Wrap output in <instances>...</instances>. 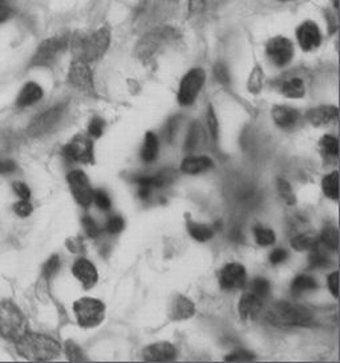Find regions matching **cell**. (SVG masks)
<instances>
[{
  "mask_svg": "<svg viewBox=\"0 0 340 363\" xmlns=\"http://www.w3.org/2000/svg\"><path fill=\"white\" fill-rule=\"evenodd\" d=\"M83 225H84L85 232H86V235H89V237H97V235H100V229H98V226L96 225L95 221L91 218V217H84L83 218Z\"/></svg>",
  "mask_w": 340,
  "mask_h": 363,
  "instance_id": "obj_45",
  "label": "cell"
},
{
  "mask_svg": "<svg viewBox=\"0 0 340 363\" xmlns=\"http://www.w3.org/2000/svg\"><path fill=\"white\" fill-rule=\"evenodd\" d=\"M266 52L276 67H285L294 56V47L285 36H276L266 45Z\"/></svg>",
  "mask_w": 340,
  "mask_h": 363,
  "instance_id": "obj_12",
  "label": "cell"
},
{
  "mask_svg": "<svg viewBox=\"0 0 340 363\" xmlns=\"http://www.w3.org/2000/svg\"><path fill=\"white\" fill-rule=\"evenodd\" d=\"M72 272H74V277L81 282V285L85 289L94 288L98 281V273L96 270L95 265L85 258L77 259L74 262Z\"/></svg>",
  "mask_w": 340,
  "mask_h": 363,
  "instance_id": "obj_18",
  "label": "cell"
},
{
  "mask_svg": "<svg viewBox=\"0 0 340 363\" xmlns=\"http://www.w3.org/2000/svg\"><path fill=\"white\" fill-rule=\"evenodd\" d=\"M32 209L33 208H32L31 203H28L27 200H23L21 203H15V206H13L15 213L21 216V217H28L32 213Z\"/></svg>",
  "mask_w": 340,
  "mask_h": 363,
  "instance_id": "obj_48",
  "label": "cell"
},
{
  "mask_svg": "<svg viewBox=\"0 0 340 363\" xmlns=\"http://www.w3.org/2000/svg\"><path fill=\"white\" fill-rule=\"evenodd\" d=\"M317 288V282L315 279L306 274H302V276H298L293 284H291V293L294 296H300L302 293L308 291V290H314Z\"/></svg>",
  "mask_w": 340,
  "mask_h": 363,
  "instance_id": "obj_30",
  "label": "cell"
},
{
  "mask_svg": "<svg viewBox=\"0 0 340 363\" xmlns=\"http://www.w3.org/2000/svg\"><path fill=\"white\" fill-rule=\"evenodd\" d=\"M142 357L147 362H170L177 357L176 347L168 342H159L144 349Z\"/></svg>",
  "mask_w": 340,
  "mask_h": 363,
  "instance_id": "obj_17",
  "label": "cell"
},
{
  "mask_svg": "<svg viewBox=\"0 0 340 363\" xmlns=\"http://www.w3.org/2000/svg\"><path fill=\"white\" fill-rule=\"evenodd\" d=\"M267 318L273 325L280 328H306L314 320L311 311L305 306L285 301L273 305L268 310Z\"/></svg>",
  "mask_w": 340,
  "mask_h": 363,
  "instance_id": "obj_3",
  "label": "cell"
},
{
  "mask_svg": "<svg viewBox=\"0 0 340 363\" xmlns=\"http://www.w3.org/2000/svg\"><path fill=\"white\" fill-rule=\"evenodd\" d=\"M327 284H329V291L334 294L335 298H338L339 297V273L335 272L329 274Z\"/></svg>",
  "mask_w": 340,
  "mask_h": 363,
  "instance_id": "obj_49",
  "label": "cell"
},
{
  "mask_svg": "<svg viewBox=\"0 0 340 363\" xmlns=\"http://www.w3.org/2000/svg\"><path fill=\"white\" fill-rule=\"evenodd\" d=\"M265 299L256 297L253 293H244L242 298L239 301V315L242 320H250L254 318L255 315L264 308Z\"/></svg>",
  "mask_w": 340,
  "mask_h": 363,
  "instance_id": "obj_20",
  "label": "cell"
},
{
  "mask_svg": "<svg viewBox=\"0 0 340 363\" xmlns=\"http://www.w3.org/2000/svg\"><path fill=\"white\" fill-rule=\"evenodd\" d=\"M177 0H142L138 4L135 26L138 30H149L166 21L174 11Z\"/></svg>",
  "mask_w": 340,
  "mask_h": 363,
  "instance_id": "obj_4",
  "label": "cell"
},
{
  "mask_svg": "<svg viewBox=\"0 0 340 363\" xmlns=\"http://www.w3.org/2000/svg\"><path fill=\"white\" fill-rule=\"evenodd\" d=\"M299 45L303 51H312L322 44V33L318 24L314 22H305L297 30Z\"/></svg>",
  "mask_w": 340,
  "mask_h": 363,
  "instance_id": "obj_16",
  "label": "cell"
},
{
  "mask_svg": "<svg viewBox=\"0 0 340 363\" xmlns=\"http://www.w3.org/2000/svg\"><path fill=\"white\" fill-rule=\"evenodd\" d=\"M318 237L310 235H299L291 240V246L297 252H306V250H315L319 246Z\"/></svg>",
  "mask_w": 340,
  "mask_h": 363,
  "instance_id": "obj_29",
  "label": "cell"
},
{
  "mask_svg": "<svg viewBox=\"0 0 340 363\" xmlns=\"http://www.w3.org/2000/svg\"><path fill=\"white\" fill-rule=\"evenodd\" d=\"M63 112L64 106H56V107L42 112V115H39L32 120L31 124L28 127V135L32 138H36V136H42L44 133L50 132L60 121V118L63 116Z\"/></svg>",
  "mask_w": 340,
  "mask_h": 363,
  "instance_id": "obj_13",
  "label": "cell"
},
{
  "mask_svg": "<svg viewBox=\"0 0 340 363\" xmlns=\"http://www.w3.org/2000/svg\"><path fill=\"white\" fill-rule=\"evenodd\" d=\"M220 285L223 290H238V289L244 288L246 284V270L241 264H227L222 267V270L220 272Z\"/></svg>",
  "mask_w": 340,
  "mask_h": 363,
  "instance_id": "obj_15",
  "label": "cell"
},
{
  "mask_svg": "<svg viewBox=\"0 0 340 363\" xmlns=\"http://www.w3.org/2000/svg\"><path fill=\"white\" fill-rule=\"evenodd\" d=\"M63 155L69 160L92 164L95 160L94 143L85 136H76L63 148Z\"/></svg>",
  "mask_w": 340,
  "mask_h": 363,
  "instance_id": "obj_10",
  "label": "cell"
},
{
  "mask_svg": "<svg viewBox=\"0 0 340 363\" xmlns=\"http://www.w3.org/2000/svg\"><path fill=\"white\" fill-rule=\"evenodd\" d=\"M188 230L191 233V237L200 242H206L214 235V230L212 228L206 226V225L197 224V223H189L188 224Z\"/></svg>",
  "mask_w": 340,
  "mask_h": 363,
  "instance_id": "obj_31",
  "label": "cell"
},
{
  "mask_svg": "<svg viewBox=\"0 0 340 363\" xmlns=\"http://www.w3.org/2000/svg\"><path fill=\"white\" fill-rule=\"evenodd\" d=\"M11 16H12V10L10 7H7L6 4H1L0 6V24L7 22Z\"/></svg>",
  "mask_w": 340,
  "mask_h": 363,
  "instance_id": "obj_53",
  "label": "cell"
},
{
  "mask_svg": "<svg viewBox=\"0 0 340 363\" xmlns=\"http://www.w3.org/2000/svg\"><path fill=\"white\" fill-rule=\"evenodd\" d=\"M74 310L79 325L84 329L98 326L106 317V306L98 299L80 298L74 302Z\"/></svg>",
  "mask_w": 340,
  "mask_h": 363,
  "instance_id": "obj_7",
  "label": "cell"
},
{
  "mask_svg": "<svg viewBox=\"0 0 340 363\" xmlns=\"http://www.w3.org/2000/svg\"><path fill=\"white\" fill-rule=\"evenodd\" d=\"M28 331V322L13 303L0 302V335L4 340L16 342Z\"/></svg>",
  "mask_w": 340,
  "mask_h": 363,
  "instance_id": "obj_5",
  "label": "cell"
},
{
  "mask_svg": "<svg viewBox=\"0 0 340 363\" xmlns=\"http://www.w3.org/2000/svg\"><path fill=\"white\" fill-rule=\"evenodd\" d=\"M106 128V121L103 118H95L91 123H89V127H88V132L92 138L98 139L101 135H103V130Z\"/></svg>",
  "mask_w": 340,
  "mask_h": 363,
  "instance_id": "obj_40",
  "label": "cell"
},
{
  "mask_svg": "<svg viewBox=\"0 0 340 363\" xmlns=\"http://www.w3.org/2000/svg\"><path fill=\"white\" fill-rule=\"evenodd\" d=\"M69 44L68 35H56L44 40L36 50L32 57L31 65L33 67H48L52 65L59 56L63 54Z\"/></svg>",
  "mask_w": 340,
  "mask_h": 363,
  "instance_id": "obj_8",
  "label": "cell"
},
{
  "mask_svg": "<svg viewBox=\"0 0 340 363\" xmlns=\"http://www.w3.org/2000/svg\"><path fill=\"white\" fill-rule=\"evenodd\" d=\"M307 118L312 125H317V127L327 125V124L338 121L339 111H338V108L332 107V106L331 107L326 106V107L314 108V109L308 111Z\"/></svg>",
  "mask_w": 340,
  "mask_h": 363,
  "instance_id": "obj_19",
  "label": "cell"
},
{
  "mask_svg": "<svg viewBox=\"0 0 340 363\" xmlns=\"http://www.w3.org/2000/svg\"><path fill=\"white\" fill-rule=\"evenodd\" d=\"M194 313H196V306L191 299L186 297H178L176 299L173 306V320H188L194 315Z\"/></svg>",
  "mask_w": 340,
  "mask_h": 363,
  "instance_id": "obj_24",
  "label": "cell"
},
{
  "mask_svg": "<svg viewBox=\"0 0 340 363\" xmlns=\"http://www.w3.org/2000/svg\"><path fill=\"white\" fill-rule=\"evenodd\" d=\"M68 80L72 86L77 89L83 91L85 94H94L95 86H94V76L88 63L81 60H74L68 74Z\"/></svg>",
  "mask_w": 340,
  "mask_h": 363,
  "instance_id": "obj_14",
  "label": "cell"
},
{
  "mask_svg": "<svg viewBox=\"0 0 340 363\" xmlns=\"http://www.w3.org/2000/svg\"><path fill=\"white\" fill-rule=\"evenodd\" d=\"M71 192L74 194V200L79 205L88 208L92 203L94 189L89 184V180L83 171L71 172L67 177Z\"/></svg>",
  "mask_w": 340,
  "mask_h": 363,
  "instance_id": "obj_11",
  "label": "cell"
},
{
  "mask_svg": "<svg viewBox=\"0 0 340 363\" xmlns=\"http://www.w3.org/2000/svg\"><path fill=\"white\" fill-rule=\"evenodd\" d=\"M12 188H13L15 193L21 197V200H28L31 197V191H30V188L24 182H13Z\"/></svg>",
  "mask_w": 340,
  "mask_h": 363,
  "instance_id": "obj_46",
  "label": "cell"
},
{
  "mask_svg": "<svg viewBox=\"0 0 340 363\" xmlns=\"http://www.w3.org/2000/svg\"><path fill=\"white\" fill-rule=\"evenodd\" d=\"M225 359L227 362H251V361H254L255 355L250 352H246V350H238V352H234L233 354L227 355Z\"/></svg>",
  "mask_w": 340,
  "mask_h": 363,
  "instance_id": "obj_38",
  "label": "cell"
},
{
  "mask_svg": "<svg viewBox=\"0 0 340 363\" xmlns=\"http://www.w3.org/2000/svg\"><path fill=\"white\" fill-rule=\"evenodd\" d=\"M210 168H212V159L206 156L186 157L181 164V171L186 174H197V173L208 171Z\"/></svg>",
  "mask_w": 340,
  "mask_h": 363,
  "instance_id": "obj_22",
  "label": "cell"
},
{
  "mask_svg": "<svg viewBox=\"0 0 340 363\" xmlns=\"http://www.w3.org/2000/svg\"><path fill=\"white\" fill-rule=\"evenodd\" d=\"M180 38L181 33L173 27H156L150 30L147 35H144V38L138 42V55L140 57L149 59L168 44L178 42Z\"/></svg>",
  "mask_w": 340,
  "mask_h": 363,
  "instance_id": "obj_6",
  "label": "cell"
},
{
  "mask_svg": "<svg viewBox=\"0 0 340 363\" xmlns=\"http://www.w3.org/2000/svg\"><path fill=\"white\" fill-rule=\"evenodd\" d=\"M254 235L258 245L268 246L273 245L276 242V235L270 229H266L262 226H256L254 229Z\"/></svg>",
  "mask_w": 340,
  "mask_h": 363,
  "instance_id": "obj_33",
  "label": "cell"
},
{
  "mask_svg": "<svg viewBox=\"0 0 340 363\" xmlns=\"http://www.w3.org/2000/svg\"><path fill=\"white\" fill-rule=\"evenodd\" d=\"M65 354H67V357L71 362H84V361H86V357L74 342L68 341L65 343Z\"/></svg>",
  "mask_w": 340,
  "mask_h": 363,
  "instance_id": "obj_36",
  "label": "cell"
},
{
  "mask_svg": "<svg viewBox=\"0 0 340 363\" xmlns=\"http://www.w3.org/2000/svg\"><path fill=\"white\" fill-rule=\"evenodd\" d=\"M319 240L324 245L329 246V249H334V250L339 249V232L334 226H327L326 229H323Z\"/></svg>",
  "mask_w": 340,
  "mask_h": 363,
  "instance_id": "obj_32",
  "label": "cell"
},
{
  "mask_svg": "<svg viewBox=\"0 0 340 363\" xmlns=\"http://www.w3.org/2000/svg\"><path fill=\"white\" fill-rule=\"evenodd\" d=\"M42 97V86H38L36 83H28L23 86L18 100H16V104H18V107L21 108L30 107L32 104L38 103Z\"/></svg>",
  "mask_w": 340,
  "mask_h": 363,
  "instance_id": "obj_23",
  "label": "cell"
},
{
  "mask_svg": "<svg viewBox=\"0 0 340 363\" xmlns=\"http://www.w3.org/2000/svg\"><path fill=\"white\" fill-rule=\"evenodd\" d=\"M287 257H288V253H287L285 249H276V250L270 255V262H271L273 265H279V264H282V262L286 261Z\"/></svg>",
  "mask_w": 340,
  "mask_h": 363,
  "instance_id": "obj_50",
  "label": "cell"
},
{
  "mask_svg": "<svg viewBox=\"0 0 340 363\" xmlns=\"http://www.w3.org/2000/svg\"><path fill=\"white\" fill-rule=\"evenodd\" d=\"M197 141H198V133H197V128H193V127H191V133H189L188 140H186V148H188V150L194 148V147H196V144H197Z\"/></svg>",
  "mask_w": 340,
  "mask_h": 363,
  "instance_id": "obj_52",
  "label": "cell"
},
{
  "mask_svg": "<svg viewBox=\"0 0 340 363\" xmlns=\"http://www.w3.org/2000/svg\"><path fill=\"white\" fill-rule=\"evenodd\" d=\"M223 0H188L191 15H206L215 11Z\"/></svg>",
  "mask_w": 340,
  "mask_h": 363,
  "instance_id": "obj_25",
  "label": "cell"
},
{
  "mask_svg": "<svg viewBox=\"0 0 340 363\" xmlns=\"http://www.w3.org/2000/svg\"><path fill=\"white\" fill-rule=\"evenodd\" d=\"M92 203H95L101 211H108L110 208V199L104 191L98 189L94 191V197H92Z\"/></svg>",
  "mask_w": 340,
  "mask_h": 363,
  "instance_id": "obj_39",
  "label": "cell"
},
{
  "mask_svg": "<svg viewBox=\"0 0 340 363\" xmlns=\"http://www.w3.org/2000/svg\"><path fill=\"white\" fill-rule=\"evenodd\" d=\"M283 1H286V0H283Z\"/></svg>",
  "mask_w": 340,
  "mask_h": 363,
  "instance_id": "obj_55",
  "label": "cell"
},
{
  "mask_svg": "<svg viewBox=\"0 0 340 363\" xmlns=\"http://www.w3.org/2000/svg\"><path fill=\"white\" fill-rule=\"evenodd\" d=\"M59 267H60V259H59V257L52 256L47 261V264L44 265L42 273H44L45 277L51 278L53 274L59 270Z\"/></svg>",
  "mask_w": 340,
  "mask_h": 363,
  "instance_id": "obj_43",
  "label": "cell"
},
{
  "mask_svg": "<svg viewBox=\"0 0 340 363\" xmlns=\"http://www.w3.org/2000/svg\"><path fill=\"white\" fill-rule=\"evenodd\" d=\"M320 147L329 156H338L339 155V141L335 136L326 135L320 140Z\"/></svg>",
  "mask_w": 340,
  "mask_h": 363,
  "instance_id": "obj_35",
  "label": "cell"
},
{
  "mask_svg": "<svg viewBox=\"0 0 340 363\" xmlns=\"http://www.w3.org/2000/svg\"><path fill=\"white\" fill-rule=\"evenodd\" d=\"M271 115L276 125L283 129L293 128L299 120V112L297 109L286 106H276L273 108Z\"/></svg>",
  "mask_w": 340,
  "mask_h": 363,
  "instance_id": "obj_21",
  "label": "cell"
},
{
  "mask_svg": "<svg viewBox=\"0 0 340 363\" xmlns=\"http://www.w3.org/2000/svg\"><path fill=\"white\" fill-rule=\"evenodd\" d=\"M268 290H270L268 281H266L265 278H256L251 282L249 291L259 298L265 299L268 296Z\"/></svg>",
  "mask_w": 340,
  "mask_h": 363,
  "instance_id": "obj_34",
  "label": "cell"
},
{
  "mask_svg": "<svg viewBox=\"0 0 340 363\" xmlns=\"http://www.w3.org/2000/svg\"><path fill=\"white\" fill-rule=\"evenodd\" d=\"M208 124H209L212 138L217 139L218 138V120L215 118V112H214L212 106L209 107V111H208Z\"/></svg>",
  "mask_w": 340,
  "mask_h": 363,
  "instance_id": "obj_47",
  "label": "cell"
},
{
  "mask_svg": "<svg viewBox=\"0 0 340 363\" xmlns=\"http://www.w3.org/2000/svg\"><path fill=\"white\" fill-rule=\"evenodd\" d=\"M4 3H6V0H0V6H1V4H4Z\"/></svg>",
  "mask_w": 340,
  "mask_h": 363,
  "instance_id": "obj_54",
  "label": "cell"
},
{
  "mask_svg": "<svg viewBox=\"0 0 340 363\" xmlns=\"http://www.w3.org/2000/svg\"><path fill=\"white\" fill-rule=\"evenodd\" d=\"M69 43L76 60L91 63L106 54L110 43V31L106 26L92 33H74Z\"/></svg>",
  "mask_w": 340,
  "mask_h": 363,
  "instance_id": "obj_1",
  "label": "cell"
},
{
  "mask_svg": "<svg viewBox=\"0 0 340 363\" xmlns=\"http://www.w3.org/2000/svg\"><path fill=\"white\" fill-rule=\"evenodd\" d=\"M214 76H215V79H217L221 84H223V86L229 84V82H230L229 71H227L226 65H222V63L215 65V67H214Z\"/></svg>",
  "mask_w": 340,
  "mask_h": 363,
  "instance_id": "obj_42",
  "label": "cell"
},
{
  "mask_svg": "<svg viewBox=\"0 0 340 363\" xmlns=\"http://www.w3.org/2000/svg\"><path fill=\"white\" fill-rule=\"evenodd\" d=\"M124 229V220L121 218V217H112L109 221H108V224H106V230L109 232V233H112V235H116V233H120L121 230Z\"/></svg>",
  "mask_w": 340,
  "mask_h": 363,
  "instance_id": "obj_44",
  "label": "cell"
},
{
  "mask_svg": "<svg viewBox=\"0 0 340 363\" xmlns=\"http://www.w3.org/2000/svg\"><path fill=\"white\" fill-rule=\"evenodd\" d=\"M141 156H142V160L145 162H152V161L157 159V156H159V139L154 133H152V132L147 133Z\"/></svg>",
  "mask_w": 340,
  "mask_h": 363,
  "instance_id": "obj_26",
  "label": "cell"
},
{
  "mask_svg": "<svg viewBox=\"0 0 340 363\" xmlns=\"http://www.w3.org/2000/svg\"><path fill=\"white\" fill-rule=\"evenodd\" d=\"M282 94L290 99H299L305 96L306 94V86L302 79L299 77H293L290 80H286L282 86Z\"/></svg>",
  "mask_w": 340,
  "mask_h": 363,
  "instance_id": "obj_27",
  "label": "cell"
},
{
  "mask_svg": "<svg viewBox=\"0 0 340 363\" xmlns=\"http://www.w3.org/2000/svg\"><path fill=\"white\" fill-rule=\"evenodd\" d=\"M205 71L202 68H194L189 71L181 82L178 91V103L181 106H191L205 84Z\"/></svg>",
  "mask_w": 340,
  "mask_h": 363,
  "instance_id": "obj_9",
  "label": "cell"
},
{
  "mask_svg": "<svg viewBox=\"0 0 340 363\" xmlns=\"http://www.w3.org/2000/svg\"><path fill=\"white\" fill-rule=\"evenodd\" d=\"M16 171V164L12 160L0 159V174H7Z\"/></svg>",
  "mask_w": 340,
  "mask_h": 363,
  "instance_id": "obj_51",
  "label": "cell"
},
{
  "mask_svg": "<svg viewBox=\"0 0 340 363\" xmlns=\"http://www.w3.org/2000/svg\"><path fill=\"white\" fill-rule=\"evenodd\" d=\"M308 262H310L311 267H327L331 264V261L327 258V256L320 253V252H314L308 258Z\"/></svg>",
  "mask_w": 340,
  "mask_h": 363,
  "instance_id": "obj_41",
  "label": "cell"
},
{
  "mask_svg": "<svg viewBox=\"0 0 340 363\" xmlns=\"http://www.w3.org/2000/svg\"><path fill=\"white\" fill-rule=\"evenodd\" d=\"M278 189H279L280 197H282L287 203H295V196H294V192H293V189H291V186H290L288 182H285V180H278Z\"/></svg>",
  "mask_w": 340,
  "mask_h": 363,
  "instance_id": "obj_37",
  "label": "cell"
},
{
  "mask_svg": "<svg viewBox=\"0 0 340 363\" xmlns=\"http://www.w3.org/2000/svg\"><path fill=\"white\" fill-rule=\"evenodd\" d=\"M324 194L331 200H339V173L332 172L326 176L322 182Z\"/></svg>",
  "mask_w": 340,
  "mask_h": 363,
  "instance_id": "obj_28",
  "label": "cell"
},
{
  "mask_svg": "<svg viewBox=\"0 0 340 363\" xmlns=\"http://www.w3.org/2000/svg\"><path fill=\"white\" fill-rule=\"evenodd\" d=\"M16 350L28 361L44 362L57 358L62 347L59 342L55 341L51 337L27 331L16 341Z\"/></svg>",
  "mask_w": 340,
  "mask_h": 363,
  "instance_id": "obj_2",
  "label": "cell"
}]
</instances>
